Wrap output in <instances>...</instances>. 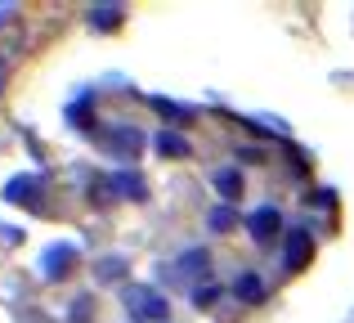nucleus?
<instances>
[{"label": "nucleus", "mask_w": 354, "mask_h": 323, "mask_svg": "<svg viewBox=\"0 0 354 323\" xmlns=\"http://www.w3.org/2000/svg\"><path fill=\"white\" fill-rule=\"evenodd\" d=\"M166 274H171L175 283H193V288H202V283H211L207 279V274H211V256L207 252H184Z\"/></svg>", "instance_id": "nucleus-3"}, {"label": "nucleus", "mask_w": 354, "mask_h": 323, "mask_svg": "<svg viewBox=\"0 0 354 323\" xmlns=\"http://www.w3.org/2000/svg\"><path fill=\"white\" fill-rule=\"evenodd\" d=\"M23 41H27V27H23V18H18V9H0V68L18 59Z\"/></svg>", "instance_id": "nucleus-2"}, {"label": "nucleus", "mask_w": 354, "mask_h": 323, "mask_svg": "<svg viewBox=\"0 0 354 323\" xmlns=\"http://www.w3.org/2000/svg\"><path fill=\"white\" fill-rule=\"evenodd\" d=\"M126 315L135 319V323H157V319H166V301H162V292H153V288H126Z\"/></svg>", "instance_id": "nucleus-1"}, {"label": "nucleus", "mask_w": 354, "mask_h": 323, "mask_svg": "<svg viewBox=\"0 0 354 323\" xmlns=\"http://www.w3.org/2000/svg\"><path fill=\"white\" fill-rule=\"evenodd\" d=\"M234 292H238V301H247V306H256V301H265V283H260L256 274H242V279L234 283Z\"/></svg>", "instance_id": "nucleus-8"}, {"label": "nucleus", "mask_w": 354, "mask_h": 323, "mask_svg": "<svg viewBox=\"0 0 354 323\" xmlns=\"http://www.w3.org/2000/svg\"><path fill=\"white\" fill-rule=\"evenodd\" d=\"M157 153H162V158H189V140L175 135V131H162L157 135Z\"/></svg>", "instance_id": "nucleus-7"}, {"label": "nucleus", "mask_w": 354, "mask_h": 323, "mask_svg": "<svg viewBox=\"0 0 354 323\" xmlns=\"http://www.w3.org/2000/svg\"><path fill=\"white\" fill-rule=\"evenodd\" d=\"M305 256H310V238H305V234H292V238H287V261L301 265Z\"/></svg>", "instance_id": "nucleus-9"}, {"label": "nucleus", "mask_w": 354, "mask_h": 323, "mask_svg": "<svg viewBox=\"0 0 354 323\" xmlns=\"http://www.w3.org/2000/svg\"><path fill=\"white\" fill-rule=\"evenodd\" d=\"M216 193H220L225 202L242 198V175L234 171V166H225V171H216Z\"/></svg>", "instance_id": "nucleus-6"}, {"label": "nucleus", "mask_w": 354, "mask_h": 323, "mask_svg": "<svg viewBox=\"0 0 354 323\" xmlns=\"http://www.w3.org/2000/svg\"><path fill=\"white\" fill-rule=\"evenodd\" d=\"M211 229H216V234H229V229H234V211L216 207V211H211Z\"/></svg>", "instance_id": "nucleus-11"}, {"label": "nucleus", "mask_w": 354, "mask_h": 323, "mask_svg": "<svg viewBox=\"0 0 354 323\" xmlns=\"http://www.w3.org/2000/svg\"><path fill=\"white\" fill-rule=\"evenodd\" d=\"M216 297H220V288H216V283H202V288H193V306H198V310L216 306Z\"/></svg>", "instance_id": "nucleus-10"}, {"label": "nucleus", "mask_w": 354, "mask_h": 323, "mask_svg": "<svg viewBox=\"0 0 354 323\" xmlns=\"http://www.w3.org/2000/svg\"><path fill=\"white\" fill-rule=\"evenodd\" d=\"M0 95H5V68H0Z\"/></svg>", "instance_id": "nucleus-12"}, {"label": "nucleus", "mask_w": 354, "mask_h": 323, "mask_svg": "<svg viewBox=\"0 0 354 323\" xmlns=\"http://www.w3.org/2000/svg\"><path fill=\"white\" fill-rule=\"evenodd\" d=\"M247 225H251V238H256V243H274V238L283 234V216H278L274 207H260Z\"/></svg>", "instance_id": "nucleus-5"}, {"label": "nucleus", "mask_w": 354, "mask_h": 323, "mask_svg": "<svg viewBox=\"0 0 354 323\" xmlns=\"http://www.w3.org/2000/svg\"><path fill=\"white\" fill-rule=\"evenodd\" d=\"M104 140L113 144V153H121V158H139V149H144V135L135 126H108Z\"/></svg>", "instance_id": "nucleus-4"}]
</instances>
